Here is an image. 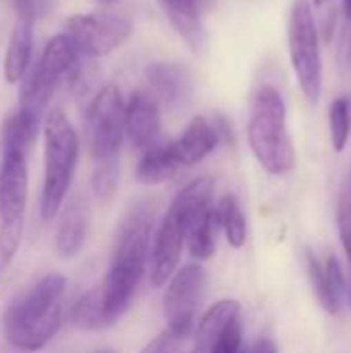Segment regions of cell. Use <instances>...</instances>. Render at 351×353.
<instances>
[{"instance_id":"29","label":"cell","mask_w":351,"mask_h":353,"mask_svg":"<svg viewBox=\"0 0 351 353\" xmlns=\"http://www.w3.org/2000/svg\"><path fill=\"white\" fill-rule=\"evenodd\" d=\"M246 353H279V350H277V345H275L273 339L263 337V339H259Z\"/></svg>"},{"instance_id":"25","label":"cell","mask_w":351,"mask_h":353,"mask_svg":"<svg viewBox=\"0 0 351 353\" xmlns=\"http://www.w3.org/2000/svg\"><path fill=\"white\" fill-rule=\"evenodd\" d=\"M139 353H197V350H194L192 335L180 337V335H174L166 329L161 335L151 339Z\"/></svg>"},{"instance_id":"28","label":"cell","mask_w":351,"mask_h":353,"mask_svg":"<svg viewBox=\"0 0 351 353\" xmlns=\"http://www.w3.org/2000/svg\"><path fill=\"white\" fill-rule=\"evenodd\" d=\"M325 265V273H327V279H329V285L331 290L335 292V296L343 302L348 290H345V275H343V269H341V263L335 254H329L327 261L323 263Z\"/></svg>"},{"instance_id":"27","label":"cell","mask_w":351,"mask_h":353,"mask_svg":"<svg viewBox=\"0 0 351 353\" xmlns=\"http://www.w3.org/2000/svg\"><path fill=\"white\" fill-rule=\"evenodd\" d=\"M242 337H244V327L242 319H236L219 337V341L213 345L211 353H242Z\"/></svg>"},{"instance_id":"19","label":"cell","mask_w":351,"mask_h":353,"mask_svg":"<svg viewBox=\"0 0 351 353\" xmlns=\"http://www.w3.org/2000/svg\"><path fill=\"white\" fill-rule=\"evenodd\" d=\"M182 165L174 153L172 141H168V143L157 141L143 151V155L137 163V170H134V178L147 186L163 184V182L172 180Z\"/></svg>"},{"instance_id":"11","label":"cell","mask_w":351,"mask_h":353,"mask_svg":"<svg viewBox=\"0 0 351 353\" xmlns=\"http://www.w3.org/2000/svg\"><path fill=\"white\" fill-rule=\"evenodd\" d=\"M205 294V271L199 265L178 269L166 283L163 319L168 331L180 337H190L199 323V308Z\"/></svg>"},{"instance_id":"7","label":"cell","mask_w":351,"mask_h":353,"mask_svg":"<svg viewBox=\"0 0 351 353\" xmlns=\"http://www.w3.org/2000/svg\"><path fill=\"white\" fill-rule=\"evenodd\" d=\"M79 52L64 33L54 35L41 50L39 58L27 68L19 83V105L37 114L39 118L48 112L56 89L74 81L79 74Z\"/></svg>"},{"instance_id":"31","label":"cell","mask_w":351,"mask_h":353,"mask_svg":"<svg viewBox=\"0 0 351 353\" xmlns=\"http://www.w3.org/2000/svg\"><path fill=\"white\" fill-rule=\"evenodd\" d=\"M333 0H312V4L314 6H327V4H331Z\"/></svg>"},{"instance_id":"12","label":"cell","mask_w":351,"mask_h":353,"mask_svg":"<svg viewBox=\"0 0 351 353\" xmlns=\"http://www.w3.org/2000/svg\"><path fill=\"white\" fill-rule=\"evenodd\" d=\"M159 128V101L147 89L134 91L128 101H124V139H128L132 149L145 151L147 147L157 143Z\"/></svg>"},{"instance_id":"17","label":"cell","mask_w":351,"mask_h":353,"mask_svg":"<svg viewBox=\"0 0 351 353\" xmlns=\"http://www.w3.org/2000/svg\"><path fill=\"white\" fill-rule=\"evenodd\" d=\"M242 319V306L238 300H221L213 304L197 323L192 341L197 353H211L213 345L219 341L223 331L236 321Z\"/></svg>"},{"instance_id":"10","label":"cell","mask_w":351,"mask_h":353,"mask_svg":"<svg viewBox=\"0 0 351 353\" xmlns=\"http://www.w3.org/2000/svg\"><path fill=\"white\" fill-rule=\"evenodd\" d=\"M79 56L99 58L122 48L132 35V23L118 12H89L72 14L64 23L62 31Z\"/></svg>"},{"instance_id":"8","label":"cell","mask_w":351,"mask_h":353,"mask_svg":"<svg viewBox=\"0 0 351 353\" xmlns=\"http://www.w3.org/2000/svg\"><path fill=\"white\" fill-rule=\"evenodd\" d=\"M288 50L298 87L310 105L323 95V58L319 25L310 0H296L288 19Z\"/></svg>"},{"instance_id":"33","label":"cell","mask_w":351,"mask_h":353,"mask_svg":"<svg viewBox=\"0 0 351 353\" xmlns=\"http://www.w3.org/2000/svg\"><path fill=\"white\" fill-rule=\"evenodd\" d=\"M99 2H114V0H99Z\"/></svg>"},{"instance_id":"15","label":"cell","mask_w":351,"mask_h":353,"mask_svg":"<svg viewBox=\"0 0 351 353\" xmlns=\"http://www.w3.org/2000/svg\"><path fill=\"white\" fill-rule=\"evenodd\" d=\"M145 81L149 93L166 105H178L186 99L190 89V77L182 64L155 60L145 68Z\"/></svg>"},{"instance_id":"16","label":"cell","mask_w":351,"mask_h":353,"mask_svg":"<svg viewBox=\"0 0 351 353\" xmlns=\"http://www.w3.org/2000/svg\"><path fill=\"white\" fill-rule=\"evenodd\" d=\"M33 25L35 21L29 17H19L14 19L8 43H6V54H4V81L8 85H19L21 79L25 77L27 68L31 66V56H33Z\"/></svg>"},{"instance_id":"6","label":"cell","mask_w":351,"mask_h":353,"mask_svg":"<svg viewBox=\"0 0 351 353\" xmlns=\"http://www.w3.org/2000/svg\"><path fill=\"white\" fill-rule=\"evenodd\" d=\"M29 199L27 153L19 149L0 151V275L12 265L25 230Z\"/></svg>"},{"instance_id":"22","label":"cell","mask_w":351,"mask_h":353,"mask_svg":"<svg viewBox=\"0 0 351 353\" xmlns=\"http://www.w3.org/2000/svg\"><path fill=\"white\" fill-rule=\"evenodd\" d=\"M217 234H219V221L215 215V207L211 205L194 221V225L188 234L186 248H188L190 256H194L197 261H209L217 250Z\"/></svg>"},{"instance_id":"21","label":"cell","mask_w":351,"mask_h":353,"mask_svg":"<svg viewBox=\"0 0 351 353\" xmlns=\"http://www.w3.org/2000/svg\"><path fill=\"white\" fill-rule=\"evenodd\" d=\"M215 215L219 228L225 234V240L232 248H242L248 240V223L246 215L234 194H223L215 205Z\"/></svg>"},{"instance_id":"30","label":"cell","mask_w":351,"mask_h":353,"mask_svg":"<svg viewBox=\"0 0 351 353\" xmlns=\"http://www.w3.org/2000/svg\"><path fill=\"white\" fill-rule=\"evenodd\" d=\"M343 14H345L348 23L351 25V0H343Z\"/></svg>"},{"instance_id":"1","label":"cell","mask_w":351,"mask_h":353,"mask_svg":"<svg viewBox=\"0 0 351 353\" xmlns=\"http://www.w3.org/2000/svg\"><path fill=\"white\" fill-rule=\"evenodd\" d=\"M151 232L153 207L149 203H139L120 221L108 273L95 285L108 327L130 308V302L149 269Z\"/></svg>"},{"instance_id":"23","label":"cell","mask_w":351,"mask_h":353,"mask_svg":"<svg viewBox=\"0 0 351 353\" xmlns=\"http://www.w3.org/2000/svg\"><path fill=\"white\" fill-rule=\"evenodd\" d=\"M304 263H306V271H308V277H310V281H312V288H314V294H317L321 306H323L329 314H333V316L341 314L343 302H341V300L335 296V292L331 290L329 279H327V273H325L323 261H321L310 248H306V250H304Z\"/></svg>"},{"instance_id":"14","label":"cell","mask_w":351,"mask_h":353,"mask_svg":"<svg viewBox=\"0 0 351 353\" xmlns=\"http://www.w3.org/2000/svg\"><path fill=\"white\" fill-rule=\"evenodd\" d=\"M221 143V132L217 126V120H209L205 116H194L182 134L172 141L174 153L182 168H192L201 163L209 153L217 149Z\"/></svg>"},{"instance_id":"18","label":"cell","mask_w":351,"mask_h":353,"mask_svg":"<svg viewBox=\"0 0 351 353\" xmlns=\"http://www.w3.org/2000/svg\"><path fill=\"white\" fill-rule=\"evenodd\" d=\"M87 240V207L81 196H72L64 207L56 232V252L62 259H77Z\"/></svg>"},{"instance_id":"13","label":"cell","mask_w":351,"mask_h":353,"mask_svg":"<svg viewBox=\"0 0 351 353\" xmlns=\"http://www.w3.org/2000/svg\"><path fill=\"white\" fill-rule=\"evenodd\" d=\"M157 4L188 48L194 54H201L207 43L203 10L211 8L213 0H157Z\"/></svg>"},{"instance_id":"35","label":"cell","mask_w":351,"mask_h":353,"mask_svg":"<svg viewBox=\"0 0 351 353\" xmlns=\"http://www.w3.org/2000/svg\"><path fill=\"white\" fill-rule=\"evenodd\" d=\"M348 196H350V207H351V192H350V194H348Z\"/></svg>"},{"instance_id":"34","label":"cell","mask_w":351,"mask_h":353,"mask_svg":"<svg viewBox=\"0 0 351 353\" xmlns=\"http://www.w3.org/2000/svg\"><path fill=\"white\" fill-rule=\"evenodd\" d=\"M350 306H351V288H350Z\"/></svg>"},{"instance_id":"9","label":"cell","mask_w":351,"mask_h":353,"mask_svg":"<svg viewBox=\"0 0 351 353\" xmlns=\"http://www.w3.org/2000/svg\"><path fill=\"white\" fill-rule=\"evenodd\" d=\"M85 132L93 170L120 168L124 143V97L116 85H106L95 93L85 112Z\"/></svg>"},{"instance_id":"26","label":"cell","mask_w":351,"mask_h":353,"mask_svg":"<svg viewBox=\"0 0 351 353\" xmlns=\"http://www.w3.org/2000/svg\"><path fill=\"white\" fill-rule=\"evenodd\" d=\"M337 230H339V240H341V246L345 250V256L351 267V207L350 196L345 192H341L339 205H337Z\"/></svg>"},{"instance_id":"2","label":"cell","mask_w":351,"mask_h":353,"mask_svg":"<svg viewBox=\"0 0 351 353\" xmlns=\"http://www.w3.org/2000/svg\"><path fill=\"white\" fill-rule=\"evenodd\" d=\"M66 277L48 273L12 300L2 316V333L17 352L43 350L62 327Z\"/></svg>"},{"instance_id":"4","label":"cell","mask_w":351,"mask_h":353,"mask_svg":"<svg viewBox=\"0 0 351 353\" xmlns=\"http://www.w3.org/2000/svg\"><path fill=\"white\" fill-rule=\"evenodd\" d=\"M248 145L261 168L271 176H285L296 168V149L288 130V108L281 91L261 85L250 101Z\"/></svg>"},{"instance_id":"32","label":"cell","mask_w":351,"mask_h":353,"mask_svg":"<svg viewBox=\"0 0 351 353\" xmlns=\"http://www.w3.org/2000/svg\"><path fill=\"white\" fill-rule=\"evenodd\" d=\"M93 353H116L114 350H99V352H93Z\"/></svg>"},{"instance_id":"3","label":"cell","mask_w":351,"mask_h":353,"mask_svg":"<svg viewBox=\"0 0 351 353\" xmlns=\"http://www.w3.org/2000/svg\"><path fill=\"white\" fill-rule=\"evenodd\" d=\"M213 188V178L199 176L176 192L166 217L151 238L147 273L153 288H163L168 279L178 271L182 250L194 221L211 207Z\"/></svg>"},{"instance_id":"20","label":"cell","mask_w":351,"mask_h":353,"mask_svg":"<svg viewBox=\"0 0 351 353\" xmlns=\"http://www.w3.org/2000/svg\"><path fill=\"white\" fill-rule=\"evenodd\" d=\"M41 118L21 105H17L2 122L0 128V151L2 149H19L29 151L39 134Z\"/></svg>"},{"instance_id":"5","label":"cell","mask_w":351,"mask_h":353,"mask_svg":"<svg viewBox=\"0 0 351 353\" xmlns=\"http://www.w3.org/2000/svg\"><path fill=\"white\" fill-rule=\"evenodd\" d=\"M43 134V186L39 211L43 221H52L68 196L74 170L79 163L81 139L68 116L60 108H52L41 120Z\"/></svg>"},{"instance_id":"24","label":"cell","mask_w":351,"mask_h":353,"mask_svg":"<svg viewBox=\"0 0 351 353\" xmlns=\"http://www.w3.org/2000/svg\"><path fill=\"white\" fill-rule=\"evenodd\" d=\"M329 130H331V145L337 153L348 147L351 132V101L350 97L339 95L329 105Z\"/></svg>"}]
</instances>
